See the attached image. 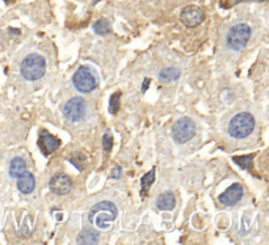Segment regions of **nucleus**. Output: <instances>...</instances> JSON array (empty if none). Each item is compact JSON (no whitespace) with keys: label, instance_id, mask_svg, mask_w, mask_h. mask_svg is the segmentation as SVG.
Instances as JSON below:
<instances>
[{"label":"nucleus","instance_id":"nucleus-14","mask_svg":"<svg viewBox=\"0 0 269 245\" xmlns=\"http://www.w3.org/2000/svg\"><path fill=\"white\" fill-rule=\"evenodd\" d=\"M100 240L99 232H96L95 230H91V228H84L82 231V234L79 235L76 242L79 244H97Z\"/></svg>","mask_w":269,"mask_h":245},{"label":"nucleus","instance_id":"nucleus-18","mask_svg":"<svg viewBox=\"0 0 269 245\" xmlns=\"http://www.w3.org/2000/svg\"><path fill=\"white\" fill-rule=\"evenodd\" d=\"M93 32L97 35H106L112 32V28H110L109 21L106 18H100L97 21L93 24Z\"/></svg>","mask_w":269,"mask_h":245},{"label":"nucleus","instance_id":"nucleus-21","mask_svg":"<svg viewBox=\"0 0 269 245\" xmlns=\"http://www.w3.org/2000/svg\"><path fill=\"white\" fill-rule=\"evenodd\" d=\"M120 101H121V93L116 92L113 95L110 96L109 101V113L110 114H117L120 110Z\"/></svg>","mask_w":269,"mask_h":245},{"label":"nucleus","instance_id":"nucleus-17","mask_svg":"<svg viewBox=\"0 0 269 245\" xmlns=\"http://www.w3.org/2000/svg\"><path fill=\"white\" fill-rule=\"evenodd\" d=\"M155 181V168H152L151 171L147 172L141 180V196L146 197L149 194L150 188Z\"/></svg>","mask_w":269,"mask_h":245},{"label":"nucleus","instance_id":"nucleus-13","mask_svg":"<svg viewBox=\"0 0 269 245\" xmlns=\"http://www.w3.org/2000/svg\"><path fill=\"white\" fill-rule=\"evenodd\" d=\"M156 207L162 211H170L174 210L175 205H176V198L172 192L162 193L158 198H156Z\"/></svg>","mask_w":269,"mask_h":245},{"label":"nucleus","instance_id":"nucleus-11","mask_svg":"<svg viewBox=\"0 0 269 245\" xmlns=\"http://www.w3.org/2000/svg\"><path fill=\"white\" fill-rule=\"evenodd\" d=\"M60 146V140L58 139L57 137H54L53 134L47 133L46 130H42L39 133V138H38V147L41 148L42 154L45 156H49L53 152L59 148Z\"/></svg>","mask_w":269,"mask_h":245},{"label":"nucleus","instance_id":"nucleus-24","mask_svg":"<svg viewBox=\"0 0 269 245\" xmlns=\"http://www.w3.org/2000/svg\"><path fill=\"white\" fill-rule=\"evenodd\" d=\"M149 83H150V79H145V84L142 85V92H143V93H145L146 91H147V85H149Z\"/></svg>","mask_w":269,"mask_h":245},{"label":"nucleus","instance_id":"nucleus-16","mask_svg":"<svg viewBox=\"0 0 269 245\" xmlns=\"http://www.w3.org/2000/svg\"><path fill=\"white\" fill-rule=\"evenodd\" d=\"M181 72L179 68H175V67H167L160 71L159 74V80L160 83H171V81L177 80L180 77Z\"/></svg>","mask_w":269,"mask_h":245},{"label":"nucleus","instance_id":"nucleus-2","mask_svg":"<svg viewBox=\"0 0 269 245\" xmlns=\"http://www.w3.org/2000/svg\"><path fill=\"white\" fill-rule=\"evenodd\" d=\"M254 127H255V118L251 113H238L229 123V134L233 138L243 139L254 131Z\"/></svg>","mask_w":269,"mask_h":245},{"label":"nucleus","instance_id":"nucleus-1","mask_svg":"<svg viewBox=\"0 0 269 245\" xmlns=\"http://www.w3.org/2000/svg\"><path fill=\"white\" fill-rule=\"evenodd\" d=\"M117 215V206L113 202L103 201V202L96 203L95 206L89 210L88 221L89 223L97 228H108L110 222L116 221Z\"/></svg>","mask_w":269,"mask_h":245},{"label":"nucleus","instance_id":"nucleus-10","mask_svg":"<svg viewBox=\"0 0 269 245\" xmlns=\"http://www.w3.org/2000/svg\"><path fill=\"white\" fill-rule=\"evenodd\" d=\"M243 193H245V190H243V186L241 184H233L222 194H220L218 201L222 203L223 206H234L242 200Z\"/></svg>","mask_w":269,"mask_h":245},{"label":"nucleus","instance_id":"nucleus-12","mask_svg":"<svg viewBox=\"0 0 269 245\" xmlns=\"http://www.w3.org/2000/svg\"><path fill=\"white\" fill-rule=\"evenodd\" d=\"M35 188V179L32 173H29L28 171L22 173L20 177H17V189L22 193V194H30Z\"/></svg>","mask_w":269,"mask_h":245},{"label":"nucleus","instance_id":"nucleus-8","mask_svg":"<svg viewBox=\"0 0 269 245\" xmlns=\"http://www.w3.org/2000/svg\"><path fill=\"white\" fill-rule=\"evenodd\" d=\"M180 20L187 28H196L205 20V12L197 5H188L181 11Z\"/></svg>","mask_w":269,"mask_h":245},{"label":"nucleus","instance_id":"nucleus-3","mask_svg":"<svg viewBox=\"0 0 269 245\" xmlns=\"http://www.w3.org/2000/svg\"><path fill=\"white\" fill-rule=\"evenodd\" d=\"M75 88L82 93H89L99 85V75L89 66H80L72 77Z\"/></svg>","mask_w":269,"mask_h":245},{"label":"nucleus","instance_id":"nucleus-25","mask_svg":"<svg viewBox=\"0 0 269 245\" xmlns=\"http://www.w3.org/2000/svg\"><path fill=\"white\" fill-rule=\"evenodd\" d=\"M5 3H11V1H13V0H4Z\"/></svg>","mask_w":269,"mask_h":245},{"label":"nucleus","instance_id":"nucleus-26","mask_svg":"<svg viewBox=\"0 0 269 245\" xmlns=\"http://www.w3.org/2000/svg\"><path fill=\"white\" fill-rule=\"evenodd\" d=\"M97 1H99V0H93V4H97Z\"/></svg>","mask_w":269,"mask_h":245},{"label":"nucleus","instance_id":"nucleus-5","mask_svg":"<svg viewBox=\"0 0 269 245\" xmlns=\"http://www.w3.org/2000/svg\"><path fill=\"white\" fill-rule=\"evenodd\" d=\"M251 38V28L247 24H237L227 33V46L234 51H239L246 47Z\"/></svg>","mask_w":269,"mask_h":245},{"label":"nucleus","instance_id":"nucleus-7","mask_svg":"<svg viewBox=\"0 0 269 245\" xmlns=\"http://www.w3.org/2000/svg\"><path fill=\"white\" fill-rule=\"evenodd\" d=\"M87 113V104L82 97L70 98L63 106V116L71 122H78Z\"/></svg>","mask_w":269,"mask_h":245},{"label":"nucleus","instance_id":"nucleus-15","mask_svg":"<svg viewBox=\"0 0 269 245\" xmlns=\"http://www.w3.org/2000/svg\"><path fill=\"white\" fill-rule=\"evenodd\" d=\"M25 172H26V163H25L24 159H12L11 164H9V176L13 177V179H17V177H20Z\"/></svg>","mask_w":269,"mask_h":245},{"label":"nucleus","instance_id":"nucleus-20","mask_svg":"<svg viewBox=\"0 0 269 245\" xmlns=\"http://www.w3.org/2000/svg\"><path fill=\"white\" fill-rule=\"evenodd\" d=\"M67 160L70 161L71 164H74L75 167H76V168H78L80 172H82L83 169H84V167H85V156L83 154H80V152H75V154L70 155Z\"/></svg>","mask_w":269,"mask_h":245},{"label":"nucleus","instance_id":"nucleus-9","mask_svg":"<svg viewBox=\"0 0 269 245\" xmlns=\"http://www.w3.org/2000/svg\"><path fill=\"white\" fill-rule=\"evenodd\" d=\"M49 186L54 194L66 196L72 189V180L70 179V176L64 175V173H57L50 179Z\"/></svg>","mask_w":269,"mask_h":245},{"label":"nucleus","instance_id":"nucleus-4","mask_svg":"<svg viewBox=\"0 0 269 245\" xmlns=\"http://www.w3.org/2000/svg\"><path fill=\"white\" fill-rule=\"evenodd\" d=\"M45 71H46V60L39 54H30L22 60L21 75L26 80H38L45 75Z\"/></svg>","mask_w":269,"mask_h":245},{"label":"nucleus","instance_id":"nucleus-19","mask_svg":"<svg viewBox=\"0 0 269 245\" xmlns=\"http://www.w3.org/2000/svg\"><path fill=\"white\" fill-rule=\"evenodd\" d=\"M254 155H243V156H235L233 160L237 163L241 168L243 169H252L254 168Z\"/></svg>","mask_w":269,"mask_h":245},{"label":"nucleus","instance_id":"nucleus-22","mask_svg":"<svg viewBox=\"0 0 269 245\" xmlns=\"http://www.w3.org/2000/svg\"><path fill=\"white\" fill-rule=\"evenodd\" d=\"M103 147L105 152H110L113 147V137L109 133H105L103 137Z\"/></svg>","mask_w":269,"mask_h":245},{"label":"nucleus","instance_id":"nucleus-6","mask_svg":"<svg viewBox=\"0 0 269 245\" xmlns=\"http://www.w3.org/2000/svg\"><path fill=\"white\" fill-rule=\"evenodd\" d=\"M196 134V123L189 117L179 118L172 127V139L179 144L187 143Z\"/></svg>","mask_w":269,"mask_h":245},{"label":"nucleus","instance_id":"nucleus-23","mask_svg":"<svg viewBox=\"0 0 269 245\" xmlns=\"http://www.w3.org/2000/svg\"><path fill=\"white\" fill-rule=\"evenodd\" d=\"M120 176H121V168L120 167H116V168L112 171V173H110V177H112V179H120Z\"/></svg>","mask_w":269,"mask_h":245}]
</instances>
